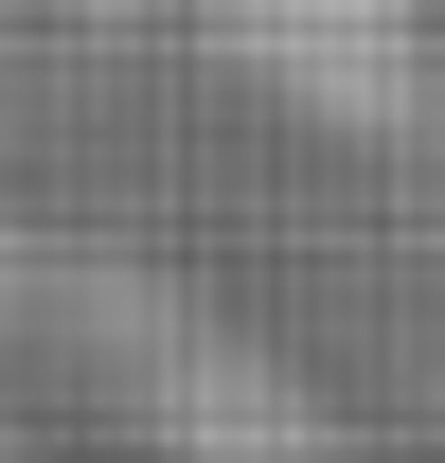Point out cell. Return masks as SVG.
<instances>
[{"mask_svg":"<svg viewBox=\"0 0 445 463\" xmlns=\"http://www.w3.org/2000/svg\"><path fill=\"white\" fill-rule=\"evenodd\" d=\"M125 321H143V428H161V463H338L321 392L285 356L214 339V321H161V303H125Z\"/></svg>","mask_w":445,"mask_h":463,"instance_id":"1","label":"cell"},{"mask_svg":"<svg viewBox=\"0 0 445 463\" xmlns=\"http://www.w3.org/2000/svg\"><path fill=\"white\" fill-rule=\"evenodd\" d=\"M232 54L268 71L285 108H321V125H374L410 108V0H232Z\"/></svg>","mask_w":445,"mask_h":463,"instance_id":"2","label":"cell"},{"mask_svg":"<svg viewBox=\"0 0 445 463\" xmlns=\"http://www.w3.org/2000/svg\"><path fill=\"white\" fill-rule=\"evenodd\" d=\"M0 463H18V446H0Z\"/></svg>","mask_w":445,"mask_h":463,"instance_id":"3","label":"cell"}]
</instances>
